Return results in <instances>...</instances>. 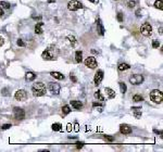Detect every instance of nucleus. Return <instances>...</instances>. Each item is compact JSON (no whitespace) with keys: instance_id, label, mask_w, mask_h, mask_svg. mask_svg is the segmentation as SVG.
<instances>
[{"instance_id":"f257e3e1","label":"nucleus","mask_w":163,"mask_h":152,"mask_svg":"<svg viewBox=\"0 0 163 152\" xmlns=\"http://www.w3.org/2000/svg\"><path fill=\"white\" fill-rule=\"evenodd\" d=\"M58 49L54 46H50L48 47V49H46L45 51L41 53V58L43 60H54L58 57Z\"/></svg>"},{"instance_id":"f03ea898","label":"nucleus","mask_w":163,"mask_h":152,"mask_svg":"<svg viewBox=\"0 0 163 152\" xmlns=\"http://www.w3.org/2000/svg\"><path fill=\"white\" fill-rule=\"evenodd\" d=\"M32 91L35 97H41L46 95V86L41 81H37L32 86Z\"/></svg>"},{"instance_id":"7ed1b4c3","label":"nucleus","mask_w":163,"mask_h":152,"mask_svg":"<svg viewBox=\"0 0 163 152\" xmlns=\"http://www.w3.org/2000/svg\"><path fill=\"white\" fill-rule=\"evenodd\" d=\"M150 99L151 101H153L157 104H160L162 103V99H163V95L162 92L159 90V89H153V90L150 91Z\"/></svg>"},{"instance_id":"20e7f679","label":"nucleus","mask_w":163,"mask_h":152,"mask_svg":"<svg viewBox=\"0 0 163 152\" xmlns=\"http://www.w3.org/2000/svg\"><path fill=\"white\" fill-rule=\"evenodd\" d=\"M83 8H84L83 3L77 1V0H71L69 3H67V9L70 11H76V10L83 9Z\"/></svg>"},{"instance_id":"39448f33","label":"nucleus","mask_w":163,"mask_h":152,"mask_svg":"<svg viewBox=\"0 0 163 152\" xmlns=\"http://www.w3.org/2000/svg\"><path fill=\"white\" fill-rule=\"evenodd\" d=\"M143 80H145L143 76V75H139V74L132 75L129 77V83L132 84V85H135V86H138V85H140V84H143Z\"/></svg>"},{"instance_id":"423d86ee","label":"nucleus","mask_w":163,"mask_h":152,"mask_svg":"<svg viewBox=\"0 0 163 152\" xmlns=\"http://www.w3.org/2000/svg\"><path fill=\"white\" fill-rule=\"evenodd\" d=\"M140 33L146 37L150 36L151 33H152V26L149 23H143L140 27Z\"/></svg>"},{"instance_id":"0eeeda50","label":"nucleus","mask_w":163,"mask_h":152,"mask_svg":"<svg viewBox=\"0 0 163 152\" xmlns=\"http://www.w3.org/2000/svg\"><path fill=\"white\" fill-rule=\"evenodd\" d=\"M48 89L51 92H52L53 95H59L60 94V90H61V87H60L59 84L54 83V81H51V83H49Z\"/></svg>"},{"instance_id":"6e6552de","label":"nucleus","mask_w":163,"mask_h":152,"mask_svg":"<svg viewBox=\"0 0 163 152\" xmlns=\"http://www.w3.org/2000/svg\"><path fill=\"white\" fill-rule=\"evenodd\" d=\"M14 98L18 101H24L27 98V92L24 89H19L18 91L14 94Z\"/></svg>"},{"instance_id":"1a4fd4ad","label":"nucleus","mask_w":163,"mask_h":152,"mask_svg":"<svg viewBox=\"0 0 163 152\" xmlns=\"http://www.w3.org/2000/svg\"><path fill=\"white\" fill-rule=\"evenodd\" d=\"M85 65L89 69H96L97 67V60L95 57H88L85 60Z\"/></svg>"},{"instance_id":"9d476101","label":"nucleus","mask_w":163,"mask_h":152,"mask_svg":"<svg viewBox=\"0 0 163 152\" xmlns=\"http://www.w3.org/2000/svg\"><path fill=\"white\" fill-rule=\"evenodd\" d=\"M13 114H14V117L16 119H23L25 117V112H24V110L21 108H18V107H15L13 109Z\"/></svg>"},{"instance_id":"9b49d317","label":"nucleus","mask_w":163,"mask_h":152,"mask_svg":"<svg viewBox=\"0 0 163 152\" xmlns=\"http://www.w3.org/2000/svg\"><path fill=\"white\" fill-rule=\"evenodd\" d=\"M103 79V71L102 70H98L95 74V78H94V83L96 86H99L100 83Z\"/></svg>"},{"instance_id":"f8f14e48","label":"nucleus","mask_w":163,"mask_h":152,"mask_svg":"<svg viewBox=\"0 0 163 152\" xmlns=\"http://www.w3.org/2000/svg\"><path fill=\"white\" fill-rule=\"evenodd\" d=\"M120 132L123 135H128L132 133V127L127 124H121L120 125Z\"/></svg>"},{"instance_id":"ddd939ff","label":"nucleus","mask_w":163,"mask_h":152,"mask_svg":"<svg viewBox=\"0 0 163 152\" xmlns=\"http://www.w3.org/2000/svg\"><path fill=\"white\" fill-rule=\"evenodd\" d=\"M96 23H97V31H98V33H99V35L103 36L105 31H104V27H103V24H102L101 20H100V19H97Z\"/></svg>"},{"instance_id":"4468645a","label":"nucleus","mask_w":163,"mask_h":152,"mask_svg":"<svg viewBox=\"0 0 163 152\" xmlns=\"http://www.w3.org/2000/svg\"><path fill=\"white\" fill-rule=\"evenodd\" d=\"M132 111H133V113H134V116L136 118L141 117V108L140 107H133Z\"/></svg>"},{"instance_id":"2eb2a0df","label":"nucleus","mask_w":163,"mask_h":152,"mask_svg":"<svg viewBox=\"0 0 163 152\" xmlns=\"http://www.w3.org/2000/svg\"><path fill=\"white\" fill-rule=\"evenodd\" d=\"M70 104L74 109H76V110H81V109L83 108V103L81 101H77V100H72V101H70Z\"/></svg>"},{"instance_id":"dca6fc26","label":"nucleus","mask_w":163,"mask_h":152,"mask_svg":"<svg viewBox=\"0 0 163 152\" xmlns=\"http://www.w3.org/2000/svg\"><path fill=\"white\" fill-rule=\"evenodd\" d=\"M104 91H105V94H107V96H108L109 99H113V98H115V91H114L113 89L109 88V87H105Z\"/></svg>"},{"instance_id":"f3484780","label":"nucleus","mask_w":163,"mask_h":152,"mask_svg":"<svg viewBox=\"0 0 163 152\" xmlns=\"http://www.w3.org/2000/svg\"><path fill=\"white\" fill-rule=\"evenodd\" d=\"M42 26H43V23L42 22H39V23H37L36 25H35V33L38 35H40V34H42Z\"/></svg>"},{"instance_id":"a211bd4d","label":"nucleus","mask_w":163,"mask_h":152,"mask_svg":"<svg viewBox=\"0 0 163 152\" xmlns=\"http://www.w3.org/2000/svg\"><path fill=\"white\" fill-rule=\"evenodd\" d=\"M50 75L52 76L53 78H56V79H59V80L64 79V75L62 74V73H60V72H51Z\"/></svg>"},{"instance_id":"6ab92c4d","label":"nucleus","mask_w":163,"mask_h":152,"mask_svg":"<svg viewBox=\"0 0 163 152\" xmlns=\"http://www.w3.org/2000/svg\"><path fill=\"white\" fill-rule=\"evenodd\" d=\"M35 78H36V74L34 72H27L25 74V79L27 81H33Z\"/></svg>"},{"instance_id":"aec40b11","label":"nucleus","mask_w":163,"mask_h":152,"mask_svg":"<svg viewBox=\"0 0 163 152\" xmlns=\"http://www.w3.org/2000/svg\"><path fill=\"white\" fill-rule=\"evenodd\" d=\"M82 60H83V52L82 51H76L75 52V61L77 62V63H81Z\"/></svg>"},{"instance_id":"412c9836","label":"nucleus","mask_w":163,"mask_h":152,"mask_svg":"<svg viewBox=\"0 0 163 152\" xmlns=\"http://www.w3.org/2000/svg\"><path fill=\"white\" fill-rule=\"evenodd\" d=\"M128 69H130V65L127 64V63H120L119 66H118V70L119 71H126V70H128Z\"/></svg>"},{"instance_id":"4be33fe9","label":"nucleus","mask_w":163,"mask_h":152,"mask_svg":"<svg viewBox=\"0 0 163 152\" xmlns=\"http://www.w3.org/2000/svg\"><path fill=\"white\" fill-rule=\"evenodd\" d=\"M95 98H96V99H98L99 100V101H104V98L102 97V95H101V91L100 90H97V91H95Z\"/></svg>"},{"instance_id":"5701e85b","label":"nucleus","mask_w":163,"mask_h":152,"mask_svg":"<svg viewBox=\"0 0 163 152\" xmlns=\"http://www.w3.org/2000/svg\"><path fill=\"white\" fill-rule=\"evenodd\" d=\"M119 86H120V89H121V92L122 94H125L127 90V87H126V84L124 81H120L119 83Z\"/></svg>"},{"instance_id":"b1692460","label":"nucleus","mask_w":163,"mask_h":152,"mask_svg":"<svg viewBox=\"0 0 163 152\" xmlns=\"http://www.w3.org/2000/svg\"><path fill=\"white\" fill-rule=\"evenodd\" d=\"M67 39H69V41L71 42V45H72L73 47H75L76 43H77V41H76V38L73 36V35H69V36H67Z\"/></svg>"},{"instance_id":"393cba45","label":"nucleus","mask_w":163,"mask_h":152,"mask_svg":"<svg viewBox=\"0 0 163 152\" xmlns=\"http://www.w3.org/2000/svg\"><path fill=\"white\" fill-rule=\"evenodd\" d=\"M154 7L159 10H163V1L162 0H157V1L154 2Z\"/></svg>"},{"instance_id":"a878e982","label":"nucleus","mask_w":163,"mask_h":152,"mask_svg":"<svg viewBox=\"0 0 163 152\" xmlns=\"http://www.w3.org/2000/svg\"><path fill=\"white\" fill-rule=\"evenodd\" d=\"M133 101H135V102H141V101H143V97L141 96V95H135V96L133 97Z\"/></svg>"},{"instance_id":"bb28decb","label":"nucleus","mask_w":163,"mask_h":152,"mask_svg":"<svg viewBox=\"0 0 163 152\" xmlns=\"http://www.w3.org/2000/svg\"><path fill=\"white\" fill-rule=\"evenodd\" d=\"M52 129L54 130V132H59V130L62 129V125L60 123H56V124H52Z\"/></svg>"},{"instance_id":"cd10ccee","label":"nucleus","mask_w":163,"mask_h":152,"mask_svg":"<svg viewBox=\"0 0 163 152\" xmlns=\"http://www.w3.org/2000/svg\"><path fill=\"white\" fill-rule=\"evenodd\" d=\"M126 4L129 9H133V8L136 5V0H127L126 1Z\"/></svg>"},{"instance_id":"c85d7f7f","label":"nucleus","mask_w":163,"mask_h":152,"mask_svg":"<svg viewBox=\"0 0 163 152\" xmlns=\"http://www.w3.org/2000/svg\"><path fill=\"white\" fill-rule=\"evenodd\" d=\"M62 112H63L64 115H67L70 112H71V109L69 105H63V108H62Z\"/></svg>"},{"instance_id":"c756f323","label":"nucleus","mask_w":163,"mask_h":152,"mask_svg":"<svg viewBox=\"0 0 163 152\" xmlns=\"http://www.w3.org/2000/svg\"><path fill=\"white\" fill-rule=\"evenodd\" d=\"M0 5H1L2 8H4V9H10V3L7 1H0Z\"/></svg>"},{"instance_id":"7c9ffc66","label":"nucleus","mask_w":163,"mask_h":152,"mask_svg":"<svg viewBox=\"0 0 163 152\" xmlns=\"http://www.w3.org/2000/svg\"><path fill=\"white\" fill-rule=\"evenodd\" d=\"M152 47H153V48H159L160 47V41H159V40L154 39L153 41H152Z\"/></svg>"},{"instance_id":"2f4dec72","label":"nucleus","mask_w":163,"mask_h":152,"mask_svg":"<svg viewBox=\"0 0 163 152\" xmlns=\"http://www.w3.org/2000/svg\"><path fill=\"white\" fill-rule=\"evenodd\" d=\"M16 43H18V46H19V47H25V42H24L23 41V40H22V39H18V41H16Z\"/></svg>"},{"instance_id":"473e14b6","label":"nucleus","mask_w":163,"mask_h":152,"mask_svg":"<svg viewBox=\"0 0 163 152\" xmlns=\"http://www.w3.org/2000/svg\"><path fill=\"white\" fill-rule=\"evenodd\" d=\"M118 21L120 22V23H122V22H123V13H122V12H119L118 13Z\"/></svg>"},{"instance_id":"72a5a7b5","label":"nucleus","mask_w":163,"mask_h":152,"mask_svg":"<svg viewBox=\"0 0 163 152\" xmlns=\"http://www.w3.org/2000/svg\"><path fill=\"white\" fill-rule=\"evenodd\" d=\"M84 145H85V143H84L83 141H78V142H76V148L81 149V148H83L84 147Z\"/></svg>"},{"instance_id":"f704fd0d","label":"nucleus","mask_w":163,"mask_h":152,"mask_svg":"<svg viewBox=\"0 0 163 152\" xmlns=\"http://www.w3.org/2000/svg\"><path fill=\"white\" fill-rule=\"evenodd\" d=\"M11 127V124H4V125H2L0 128H2V130H5V129H9Z\"/></svg>"},{"instance_id":"c9c22d12","label":"nucleus","mask_w":163,"mask_h":152,"mask_svg":"<svg viewBox=\"0 0 163 152\" xmlns=\"http://www.w3.org/2000/svg\"><path fill=\"white\" fill-rule=\"evenodd\" d=\"M8 91H9V89H8V88H3V89L1 90V92H2V95H3V96H9Z\"/></svg>"},{"instance_id":"e433bc0d","label":"nucleus","mask_w":163,"mask_h":152,"mask_svg":"<svg viewBox=\"0 0 163 152\" xmlns=\"http://www.w3.org/2000/svg\"><path fill=\"white\" fill-rule=\"evenodd\" d=\"M70 78H71V80H72L73 83H76V81H77V78H76L74 75H72V74L70 75Z\"/></svg>"},{"instance_id":"4c0bfd02","label":"nucleus","mask_w":163,"mask_h":152,"mask_svg":"<svg viewBox=\"0 0 163 152\" xmlns=\"http://www.w3.org/2000/svg\"><path fill=\"white\" fill-rule=\"evenodd\" d=\"M141 15H143L141 14V9H138L137 11H136V16H137V18H140Z\"/></svg>"},{"instance_id":"58836bf2","label":"nucleus","mask_w":163,"mask_h":152,"mask_svg":"<svg viewBox=\"0 0 163 152\" xmlns=\"http://www.w3.org/2000/svg\"><path fill=\"white\" fill-rule=\"evenodd\" d=\"M4 43V39H3V37L1 36V35H0V47H1L2 45H3Z\"/></svg>"},{"instance_id":"ea45409f","label":"nucleus","mask_w":163,"mask_h":152,"mask_svg":"<svg viewBox=\"0 0 163 152\" xmlns=\"http://www.w3.org/2000/svg\"><path fill=\"white\" fill-rule=\"evenodd\" d=\"M105 139L109 140V141H113L114 138H113V137H110V136H105Z\"/></svg>"},{"instance_id":"a19ab883","label":"nucleus","mask_w":163,"mask_h":152,"mask_svg":"<svg viewBox=\"0 0 163 152\" xmlns=\"http://www.w3.org/2000/svg\"><path fill=\"white\" fill-rule=\"evenodd\" d=\"M89 2H92V3H99V0H88Z\"/></svg>"},{"instance_id":"79ce46f5","label":"nucleus","mask_w":163,"mask_h":152,"mask_svg":"<svg viewBox=\"0 0 163 152\" xmlns=\"http://www.w3.org/2000/svg\"><path fill=\"white\" fill-rule=\"evenodd\" d=\"M98 105H100V103H99V102H94V103H92V107H94V108L98 107Z\"/></svg>"},{"instance_id":"37998d69","label":"nucleus","mask_w":163,"mask_h":152,"mask_svg":"<svg viewBox=\"0 0 163 152\" xmlns=\"http://www.w3.org/2000/svg\"><path fill=\"white\" fill-rule=\"evenodd\" d=\"M33 19H34V20H39L40 21V20H41V16H40V15L39 16H33Z\"/></svg>"},{"instance_id":"c03bdc74","label":"nucleus","mask_w":163,"mask_h":152,"mask_svg":"<svg viewBox=\"0 0 163 152\" xmlns=\"http://www.w3.org/2000/svg\"><path fill=\"white\" fill-rule=\"evenodd\" d=\"M154 133H156V134H159V135H162V132H161V130H157V129H154Z\"/></svg>"},{"instance_id":"a18cd8bd","label":"nucleus","mask_w":163,"mask_h":152,"mask_svg":"<svg viewBox=\"0 0 163 152\" xmlns=\"http://www.w3.org/2000/svg\"><path fill=\"white\" fill-rule=\"evenodd\" d=\"M4 14V12H3V9H2L1 7H0V15H3Z\"/></svg>"},{"instance_id":"49530a36","label":"nucleus","mask_w":163,"mask_h":152,"mask_svg":"<svg viewBox=\"0 0 163 152\" xmlns=\"http://www.w3.org/2000/svg\"><path fill=\"white\" fill-rule=\"evenodd\" d=\"M52 2H56V0H48V3H52Z\"/></svg>"}]
</instances>
